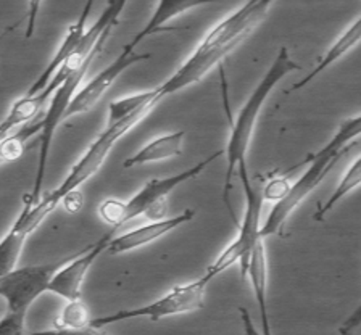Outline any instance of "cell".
I'll use <instances>...</instances> for the list:
<instances>
[{"label": "cell", "mask_w": 361, "mask_h": 335, "mask_svg": "<svg viewBox=\"0 0 361 335\" xmlns=\"http://www.w3.org/2000/svg\"><path fill=\"white\" fill-rule=\"evenodd\" d=\"M73 257L75 253L52 263L23 266L0 274V295L7 302V315L0 319V334L20 335L25 332L27 311L42 293L49 292L56 271Z\"/></svg>", "instance_id": "cell-2"}, {"label": "cell", "mask_w": 361, "mask_h": 335, "mask_svg": "<svg viewBox=\"0 0 361 335\" xmlns=\"http://www.w3.org/2000/svg\"><path fill=\"white\" fill-rule=\"evenodd\" d=\"M99 217L104 223L110 224L113 229L123 226L124 221V212H123V200H116V198H106L99 205Z\"/></svg>", "instance_id": "cell-24"}, {"label": "cell", "mask_w": 361, "mask_h": 335, "mask_svg": "<svg viewBox=\"0 0 361 335\" xmlns=\"http://www.w3.org/2000/svg\"><path fill=\"white\" fill-rule=\"evenodd\" d=\"M161 100L163 99L158 94V89L144 90V92L111 100L109 106V121H106V126H113V124L124 121V119L133 116L134 113L145 109V106H157Z\"/></svg>", "instance_id": "cell-19"}, {"label": "cell", "mask_w": 361, "mask_h": 335, "mask_svg": "<svg viewBox=\"0 0 361 335\" xmlns=\"http://www.w3.org/2000/svg\"><path fill=\"white\" fill-rule=\"evenodd\" d=\"M42 123L37 121L30 126H23L16 133L8 134L2 138V145H0V162L11 163L20 160L25 153L27 140L32 139L36 134H41Z\"/></svg>", "instance_id": "cell-21"}, {"label": "cell", "mask_w": 361, "mask_h": 335, "mask_svg": "<svg viewBox=\"0 0 361 335\" xmlns=\"http://www.w3.org/2000/svg\"><path fill=\"white\" fill-rule=\"evenodd\" d=\"M195 218V212L192 208L184 209L183 213H179L178 217L171 218H163L158 221H152V223L140 226L137 229L128 231L121 236L113 237L109 243V252L110 255H123L133 250H137L140 247L149 245V243L158 240L163 236L169 234V232L178 229L179 226H184L190 223Z\"/></svg>", "instance_id": "cell-12"}, {"label": "cell", "mask_w": 361, "mask_h": 335, "mask_svg": "<svg viewBox=\"0 0 361 335\" xmlns=\"http://www.w3.org/2000/svg\"><path fill=\"white\" fill-rule=\"evenodd\" d=\"M219 155H223L221 150L212 153L210 157L205 158V160L197 163L195 166L184 169L183 173L168 176V178H163V179H150L149 183H147L142 189L137 192V194L129 198L128 202H123L124 221L128 223V221H131L137 217H145V213L154 207L168 205L166 198L174 189H176V187L202 174Z\"/></svg>", "instance_id": "cell-8"}, {"label": "cell", "mask_w": 361, "mask_h": 335, "mask_svg": "<svg viewBox=\"0 0 361 335\" xmlns=\"http://www.w3.org/2000/svg\"><path fill=\"white\" fill-rule=\"evenodd\" d=\"M361 42V16H358L352 25H350L345 31H343L341 36L336 39V42L331 45L329 50L324 54L323 59L318 61V65L313 68V71H310L307 78L300 79V81L293 84L290 87V92H295V90L303 89L307 84H310L313 79L318 78L321 73H324L327 68H331L338 60L343 59L350 50H353L357 45Z\"/></svg>", "instance_id": "cell-17"}, {"label": "cell", "mask_w": 361, "mask_h": 335, "mask_svg": "<svg viewBox=\"0 0 361 335\" xmlns=\"http://www.w3.org/2000/svg\"><path fill=\"white\" fill-rule=\"evenodd\" d=\"M55 209L47 198L42 197L37 203H26L20 217L0 242V272H8L16 268L25 248L26 238L41 226L42 221Z\"/></svg>", "instance_id": "cell-10"}, {"label": "cell", "mask_w": 361, "mask_h": 335, "mask_svg": "<svg viewBox=\"0 0 361 335\" xmlns=\"http://www.w3.org/2000/svg\"><path fill=\"white\" fill-rule=\"evenodd\" d=\"M41 5H42V0H30V4H27L25 39H31L34 36V32H36L37 16H39V11H41Z\"/></svg>", "instance_id": "cell-26"}, {"label": "cell", "mask_w": 361, "mask_h": 335, "mask_svg": "<svg viewBox=\"0 0 361 335\" xmlns=\"http://www.w3.org/2000/svg\"><path fill=\"white\" fill-rule=\"evenodd\" d=\"M208 284H210V281H208L205 276L197 281L180 284V286L173 287L171 291L166 292L163 297L149 305L131 310H120L111 315L92 317L89 329H102L105 326L116 324V322H124L129 319H142V317L150 321H160L165 319V317L189 315L194 313V311H200L203 306H205V292Z\"/></svg>", "instance_id": "cell-3"}, {"label": "cell", "mask_w": 361, "mask_h": 335, "mask_svg": "<svg viewBox=\"0 0 361 335\" xmlns=\"http://www.w3.org/2000/svg\"><path fill=\"white\" fill-rule=\"evenodd\" d=\"M360 185H361V157H358L357 160L350 164V168L347 169L345 174L342 176L341 183H338V185L336 187V190L332 192V195L327 198L326 203L319 205L318 209H316V213L313 214V219L323 221L326 214L329 213L338 202H342L350 192L358 189Z\"/></svg>", "instance_id": "cell-20"}, {"label": "cell", "mask_w": 361, "mask_h": 335, "mask_svg": "<svg viewBox=\"0 0 361 335\" xmlns=\"http://www.w3.org/2000/svg\"><path fill=\"white\" fill-rule=\"evenodd\" d=\"M94 60L95 56L94 59H89L87 61H84L76 71H73L71 75L66 78V81L61 84L59 90L54 94V97L49 104V109L45 111L44 118L41 119L42 130L41 134H39V138H41V150H39V160H37L36 176H34L32 192L30 197H26L27 203H37L41 200V190L45 179V173H47L50 147H52L56 128L63 123L68 106H70L73 97H75V94L79 90V86H81L82 79L86 78V73L89 70V66L92 65Z\"/></svg>", "instance_id": "cell-7"}, {"label": "cell", "mask_w": 361, "mask_h": 335, "mask_svg": "<svg viewBox=\"0 0 361 335\" xmlns=\"http://www.w3.org/2000/svg\"><path fill=\"white\" fill-rule=\"evenodd\" d=\"M185 138V130H176V133L163 134L160 138L152 139L149 144L144 145L139 152H135L128 160H124V168H137L142 164L158 163L176 158L183 152V144Z\"/></svg>", "instance_id": "cell-16"}, {"label": "cell", "mask_w": 361, "mask_h": 335, "mask_svg": "<svg viewBox=\"0 0 361 335\" xmlns=\"http://www.w3.org/2000/svg\"><path fill=\"white\" fill-rule=\"evenodd\" d=\"M219 2H228V0H158V5L155 7L149 21H147L142 30L131 39V42L126 44V47L135 50V47H137L145 37L160 32L166 23L178 18L179 15L188 13V11L194 8H200L205 7V5Z\"/></svg>", "instance_id": "cell-14"}, {"label": "cell", "mask_w": 361, "mask_h": 335, "mask_svg": "<svg viewBox=\"0 0 361 335\" xmlns=\"http://www.w3.org/2000/svg\"><path fill=\"white\" fill-rule=\"evenodd\" d=\"M113 232V231H111ZM106 234L92 245L86 247L81 252H76L75 257L61 266L50 282L49 292L61 297L66 302L79 300L82 295V284L86 281L89 269L92 268L102 253L109 250V243L113 238V234Z\"/></svg>", "instance_id": "cell-11"}, {"label": "cell", "mask_w": 361, "mask_h": 335, "mask_svg": "<svg viewBox=\"0 0 361 335\" xmlns=\"http://www.w3.org/2000/svg\"><path fill=\"white\" fill-rule=\"evenodd\" d=\"M90 319L92 317H90L87 306L79 298L66 303L65 308L61 310L60 316L56 317L55 326L60 331H82V329L90 326Z\"/></svg>", "instance_id": "cell-22"}, {"label": "cell", "mask_w": 361, "mask_h": 335, "mask_svg": "<svg viewBox=\"0 0 361 335\" xmlns=\"http://www.w3.org/2000/svg\"><path fill=\"white\" fill-rule=\"evenodd\" d=\"M150 59V54H135L133 49H128L124 45L121 54L116 56L111 63L102 70L97 76H94L87 84L78 90L73 97L70 106L65 113V119L76 116V115H82L89 110H92L97 102L104 97L118 78H120L128 68H131L134 65H139L140 61H145Z\"/></svg>", "instance_id": "cell-9"}, {"label": "cell", "mask_w": 361, "mask_h": 335, "mask_svg": "<svg viewBox=\"0 0 361 335\" xmlns=\"http://www.w3.org/2000/svg\"><path fill=\"white\" fill-rule=\"evenodd\" d=\"M300 65L295 63L290 59L289 49L281 47L278 50V55L273 60V63L264 73L259 83L248 95L245 104L239 110L235 116V121L231 128L228 145H226L224 155H226V179H224V203L229 207V192L233 187V178L237 169L240 166H247V152L250 147V142L255 133L259 113H262L264 102L268 100L271 92L276 89V86L289 76L290 73L300 70Z\"/></svg>", "instance_id": "cell-1"}, {"label": "cell", "mask_w": 361, "mask_h": 335, "mask_svg": "<svg viewBox=\"0 0 361 335\" xmlns=\"http://www.w3.org/2000/svg\"><path fill=\"white\" fill-rule=\"evenodd\" d=\"M245 276H248V279H250L252 291L255 293L263 334L269 335L271 329H269V315H268V258H267V247H264V237L259 238L252 250Z\"/></svg>", "instance_id": "cell-15"}, {"label": "cell", "mask_w": 361, "mask_h": 335, "mask_svg": "<svg viewBox=\"0 0 361 335\" xmlns=\"http://www.w3.org/2000/svg\"><path fill=\"white\" fill-rule=\"evenodd\" d=\"M237 173H239V178L242 181V185H244L245 192L247 207L244 219H242V223L239 224V234H237L234 240L224 248V252L219 255L210 268L207 269L205 277L208 281H213L214 277L219 276L221 272H224L235 263L240 264V272L242 276L245 277L247 264L248 260H250L252 250L259 238H262V234H259V231H262L259 217H262V207L264 202L263 192L252 185L250 178H248L247 173V166H240L237 169Z\"/></svg>", "instance_id": "cell-5"}, {"label": "cell", "mask_w": 361, "mask_h": 335, "mask_svg": "<svg viewBox=\"0 0 361 335\" xmlns=\"http://www.w3.org/2000/svg\"><path fill=\"white\" fill-rule=\"evenodd\" d=\"M61 205H65V208L68 209L70 213H76L81 209L82 207V195L81 192H71V194H68L66 197H63V200H61Z\"/></svg>", "instance_id": "cell-27"}, {"label": "cell", "mask_w": 361, "mask_h": 335, "mask_svg": "<svg viewBox=\"0 0 361 335\" xmlns=\"http://www.w3.org/2000/svg\"><path fill=\"white\" fill-rule=\"evenodd\" d=\"M292 184L289 183L287 178H276L271 179L269 183L263 187V197L264 200H271V202H279L284 198L287 194H289Z\"/></svg>", "instance_id": "cell-25"}, {"label": "cell", "mask_w": 361, "mask_h": 335, "mask_svg": "<svg viewBox=\"0 0 361 335\" xmlns=\"http://www.w3.org/2000/svg\"><path fill=\"white\" fill-rule=\"evenodd\" d=\"M342 153H329L318 150L313 155H310L303 163L308 164L307 171H305L295 183L292 184L289 194H287L282 200L276 202V205L271 209L267 221L262 226L259 234L262 237H271L278 236L284 229L287 219L290 218V214L295 212L297 207L307 198L312 192L321 184L327 173L331 171L332 166L338 162V158L342 157Z\"/></svg>", "instance_id": "cell-6"}, {"label": "cell", "mask_w": 361, "mask_h": 335, "mask_svg": "<svg viewBox=\"0 0 361 335\" xmlns=\"http://www.w3.org/2000/svg\"><path fill=\"white\" fill-rule=\"evenodd\" d=\"M361 135V115L343 119L338 126L337 133L332 135V139L323 147V152L341 153L347 150V145L352 144L355 139Z\"/></svg>", "instance_id": "cell-23"}, {"label": "cell", "mask_w": 361, "mask_h": 335, "mask_svg": "<svg viewBox=\"0 0 361 335\" xmlns=\"http://www.w3.org/2000/svg\"><path fill=\"white\" fill-rule=\"evenodd\" d=\"M94 2L95 0H86V5H84V8L81 11V15H79L78 21L73 23V25L70 26V30H68V32L65 34L63 41H61L55 56L50 60V63L44 68V71L39 75L36 81L32 83V86L30 87V90H27V94H37L47 87L49 83L52 81V78L55 76V73L59 71L60 68L63 66L66 61L78 52L84 41V36H86V32H87L86 25H87L89 13L92 11Z\"/></svg>", "instance_id": "cell-13"}, {"label": "cell", "mask_w": 361, "mask_h": 335, "mask_svg": "<svg viewBox=\"0 0 361 335\" xmlns=\"http://www.w3.org/2000/svg\"><path fill=\"white\" fill-rule=\"evenodd\" d=\"M56 90L59 89L52 86V84H49L41 92L26 94L25 97L15 100L7 113V116L4 118L2 124H0V138H5V135L10 134V130L21 128L23 124H26L34 116H37L39 111L44 109V105L52 100Z\"/></svg>", "instance_id": "cell-18"}, {"label": "cell", "mask_w": 361, "mask_h": 335, "mask_svg": "<svg viewBox=\"0 0 361 335\" xmlns=\"http://www.w3.org/2000/svg\"><path fill=\"white\" fill-rule=\"evenodd\" d=\"M154 109L155 106H145V109L134 113L133 116L124 119V121L113 124V126H106L104 133L89 145V149L84 152V155L79 158V162L71 168V171L68 173L63 183L56 187L54 192L45 195V198H47L52 205L59 207L61 200H63V197L78 190L79 187L99 171L102 164L105 163L106 158H109L110 152L113 150L116 142L120 140L124 134H128L134 126H137V124L142 121L144 118H147V115H149Z\"/></svg>", "instance_id": "cell-4"}]
</instances>
